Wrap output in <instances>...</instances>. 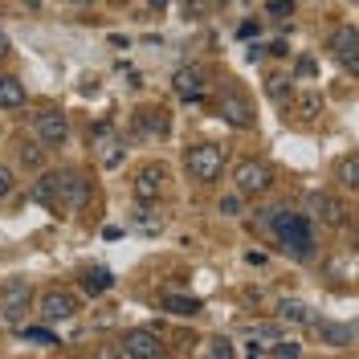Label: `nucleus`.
<instances>
[{
    "label": "nucleus",
    "mask_w": 359,
    "mask_h": 359,
    "mask_svg": "<svg viewBox=\"0 0 359 359\" xmlns=\"http://www.w3.org/2000/svg\"><path fill=\"white\" fill-rule=\"evenodd\" d=\"M8 192H13V172H8V168H0V201H4Z\"/></svg>",
    "instance_id": "nucleus-29"
},
{
    "label": "nucleus",
    "mask_w": 359,
    "mask_h": 359,
    "mask_svg": "<svg viewBox=\"0 0 359 359\" xmlns=\"http://www.w3.org/2000/svg\"><path fill=\"white\" fill-rule=\"evenodd\" d=\"M53 196H57V188H53V176H41L33 184V201L45 204V208H53Z\"/></svg>",
    "instance_id": "nucleus-21"
},
{
    "label": "nucleus",
    "mask_w": 359,
    "mask_h": 359,
    "mask_svg": "<svg viewBox=\"0 0 359 359\" xmlns=\"http://www.w3.org/2000/svg\"><path fill=\"white\" fill-rule=\"evenodd\" d=\"M253 335H257V339H266V347H269V343H273V339H278V327H273V323H266V327H257V331H253Z\"/></svg>",
    "instance_id": "nucleus-30"
},
{
    "label": "nucleus",
    "mask_w": 359,
    "mask_h": 359,
    "mask_svg": "<svg viewBox=\"0 0 359 359\" xmlns=\"http://www.w3.org/2000/svg\"><path fill=\"white\" fill-rule=\"evenodd\" d=\"M41 147H25V163H29V168H41Z\"/></svg>",
    "instance_id": "nucleus-31"
},
{
    "label": "nucleus",
    "mask_w": 359,
    "mask_h": 359,
    "mask_svg": "<svg viewBox=\"0 0 359 359\" xmlns=\"http://www.w3.org/2000/svg\"><path fill=\"white\" fill-rule=\"evenodd\" d=\"M41 314L49 318V323L74 318V314H78V298H74L69 290H57V286H53V290H45V294H41Z\"/></svg>",
    "instance_id": "nucleus-8"
},
{
    "label": "nucleus",
    "mask_w": 359,
    "mask_h": 359,
    "mask_svg": "<svg viewBox=\"0 0 359 359\" xmlns=\"http://www.w3.org/2000/svg\"><path fill=\"white\" fill-rule=\"evenodd\" d=\"M184 4H188V13H196V0H184Z\"/></svg>",
    "instance_id": "nucleus-35"
},
{
    "label": "nucleus",
    "mask_w": 359,
    "mask_h": 359,
    "mask_svg": "<svg viewBox=\"0 0 359 359\" xmlns=\"http://www.w3.org/2000/svg\"><path fill=\"white\" fill-rule=\"evenodd\" d=\"M233 180H237V192H241V196H262L269 188V168L262 159H245Z\"/></svg>",
    "instance_id": "nucleus-5"
},
{
    "label": "nucleus",
    "mask_w": 359,
    "mask_h": 359,
    "mask_svg": "<svg viewBox=\"0 0 359 359\" xmlns=\"http://www.w3.org/2000/svg\"><path fill=\"white\" fill-rule=\"evenodd\" d=\"M269 98L286 102V98H290V82H286V78H269Z\"/></svg>",
    "instance_id": "nucleus-26"
},
{
    "label": "nucleus",
    "mask_w": 359,
    "mask_h": 359,
    "mask_svg": "<svg viewBox=\"0 0 359 359\" xmlns=\"http://www.w3.org/2000/svg\"><path fill=\"white\" fill-rule=\"evenodd\" d=\"M323 339L335 343V347H347V343H355V327H347V323H323Z\"/></svg>",
    "instance_id": "nucleus-17"
},
{
    "label": "nucleus",
    "mask_w": 359,
    "mask_h": 359,
    "mask_svg": "<svg viewBox=\"0 0 359 359\" xmlns=\"http://www.w3.org/2000/svg\"><path fill=\"white\" fill-rule=\"evenodd\" d=\"M331 53H335V62H343V69L355 78L359 74V33H355V25H339L335 33H331Z\"/></svg>",
    "instance_id": "nucleus-4"
},
{
    "label": "nucleus",
    "mask_w": 359,
    "mask_h": 359,
    "mask_svg": "<svg viewBox=\"0 0 359 359\" xmlns=\"http://www.w3.org/2000/svg\"><path fill=\"white\" fill-rule=\"evenodd\" d=\"M208 351H212L217 359H229V355H233V343H229V339H212V347H208Z\"/></svg>",
    "instance_id": "nucleus-27"
},
{
    "label": "nucleus",
    "mask_w": 359,
    "mask_h": 359,
    "mask_svg": "<svg viewBox=\"0 0 359 359\" xmlns=\"http://www.w3.org/2000/svg\"><path fill=\"white\" fill-rule=\"evenodd\" d=\"M69 4H90V0H69Z\"/></svg>",
    "instance_id": "nucleus-36"
},
{
    "label": "nucleus",
    "mask_w": 359,
    "mask_h": 359,
    "mask_svg": "<svg viewBox=\"0 0 359 359\" xmlns=\"http://www.w3.org/2000/svg\"><path fill=\"white\" fill-rule=\"evenodd\" d=\"M33 127H37V139H41L45 147H62L66 143V135H69V123H66V114L62 111H45L33 118Z\"/></svg>",
    "instance_id": "nucleus-7"
},
{
    "label": "nucleus",
    "mask_w": 359,
    "mask_h": 359,
    "mask_svg": "<svg viewBox=\"0 0 359 359\" xmlns=\"http://www.w3.org/2000/svg\"><path fill=\"white\" fill-rule=\"evenodd\" d=\"M294 114H298V118H318V114H323V98H318V94H298V98H294Z\"/></svg>",
    "instance_id": "nucleus-19"
},
{
    "label": "nucleus",
    "mask_w": 359,
    "mask_h": 359,
    "mask_svg": "<svg viewBox=\"0 0 359 359\" xmlns=\"http://www.w3.org/2000/svg\"><path fill=\"white\" fill-rule=\"evenodd\" d=\"M184 168H188V176L196 180V184H212V180L221 176L224 156H221L217 143H192V147L184 151Z\"/></svg>",
    "instance_id": "nucleus-2"
},
{
    "label": "nucleus",
    "mask_w": 359,
    "mask_h": 359,
    "mask_svg": "<svg viewBox=\"0 0 359 359\" xmlns=\"http://www.w3.org/2000/svg\"><path fill=\"white\" fill-rule=\"evenodd\" d=\"M0 107H4V111L25 107V86L17 78H8V74H0Z\"/></svg>",
    "instance_id": "nucleus-16"
},
{
    "label": "nucleus",
    "mask_w": 359,
    "mask_h": 359,
    "mask_svg": "<svg viewBox=\"0 0 359 359\" xmlns=\"http://www.w3.org/2000/svg\"><path fill=\"white\" fill-rule=\"evenodd\" d=\"M159 302H163V311H168V314H180V318H192V314H201V302H196V298L176 294V290H163V294H159Z\"/></svg>",
    "instance_id": "nucleus-12"
},
{
    "label": "nucleus",
    "mask_w": 359,
    "mask_h": 359,
    "mask_svg": "<svg viewBox=\"0 0 359 359\" xmlns=\"http://www.w3.org/2000/svg\"><path fill=\"white\" fill-rule=\"evenodd\" d=\"M339 180H343V188H359V159L355 156L339 159Z\"/></svg>",
    "instance_id": "nucleus-20"
},
{
    "label": "nucleus",
    "mask_w": 359,
    "mask_h": 359,
    "mask_svg": "<svg viewBox=\"0 0 359 359\" xmlns=\"http://www.w3.org/2000/svg\"><path fill=\"white\" fill-rule=\"evenodd\" d=\"M266 355H278V359H294V355H302V347L298 343H286V339H273L266 347Z\"/></svg>",
    "instance_id": "nucleus-22"
},
{
    "label": "nucleus",
    "mask_w": 359,
    "mask_h": 359,
    "mask_svg": "<svg viewBox=\"0 0 359 359\" xmlns=\"http://www.w3.org/2000/svg\"><path fill=\"white\" fill-rule=\"evenodd\" d=\"M306 208H311L318 221H327V224H339V221H343V208H339V201L323 196V192H314L311 201H306Z\"/></svg>",
    "instance_id": "nucleus-13"
},
{
    "label": "nucleus",
    "mask_w": 359,
    "mask_h": 359,
    "mask_svg": "<svg viewBox=\"0 0 359 359\" xmlns=\"http://www.w3.org/2000/svg\"><path fill=\"white\" fill-rule=\"evenodd\" d=\"M172 86H176V94L184 98V102H196V98H204V69L201 66H184L176 69V78H172Z\"/></svg>",
    "instance_id": "nucleus-11"
},
{
    "label": "nucleus",
    "mask_w": 359,
    "mask_h": 359,
    "mask_svg": "<svg viewBox=\"0 0 359 359\" xmlns=\"http://www.w3.org/2000/svg\"><path fill=\"white\" fill-rule=\"evenodd\" d=\"M25 339H29V343H41V347H57V343H62V339L53 335V331H45V327H29Z\"/></svg>",
    "instance_id": "nucleus-24"
},
{
    "label": "nucleus",
    "mask_w": 359,
    "mask_h": 359,
    "mask_svg": "<svg viewBox=\"0 0 359 359\" xmlns=\"http://www.w3.org/2000/svg\"><path fill=\"white\" fill-rule=\"evenodd\" d=\"M266 13H269V17H278V21H286V17L294 13V4H290V0H269Z\"/></svg>",
    "instance_id": "nucleus-25"
},
{
    "label": "nucleus",
    "mask_w": 359,
    "mask_h": 359,
    "mask_svg": "<svg viewBox=\"0 0 359 359\" xmlns=\"http://www.w3.org/2000/svg\"><path fill=\"white\" fill-rule=\"evenodd\" d=\"M221 212H224V217H237V212H241V201H237V196H224Z\"/></svg>",
    "instance_id": "nucleus-28"
},
{
    "label": "nucleus",
    "mask_w": 359,
    "mask_h": 359,
    "mask_svg": "<svg viewBox=\"0 0 359 359\" xmlns=\"http://www.w3.org/2000/svg\"><path fill=\"white\" fill-rule=\"evenodd\" d=\"M262 224L278 233V241H282V249H286L290 257L306 262V257L314 253L311 221H306L302 212H294V208H269V212H262Z\"/></svg>",
    "instance_id": "nucleus-1"
},
{
    "label": "nucleus",
    "mask_w": 359,
    "mask_h": 359,
    "mask_svg": "<svg viewBox=\"0 0 359 359\" xmlns=\"http://www.w3.org/2000/svg\"><path fill=\"white\" fill-rule=\"evenodd\" d=\"M114 4H127V0H114Z\"/></svg>",
    "instance_id": "nucleus-37"
},
{
    "label": "nucleus",
    "mask_w": 359,
    "mask_h": 359,
    "mask_svg": "<svg viewBox=\"0 0 359 359\" xmlns=\"http://www.w3.org/2000/svg\"><path fill=\"white\" fill-rule=\"evenodd\" d=\"M111 286H114L111 269H102V266H86L82 269V290L86 294H107Z\"/></svg>",
    "instance_id": "nucleus-14"
},
{
    "label": "nucleus",
    "mask_w": 359,
    "mask_h": 359,
    "mask_svg": "<svg viewBox=\"0 0 359 359\" xmlns=\"http://www.w3.org/2000/svg\"><path fill=\"white\" fill-rule=\"evenodd\" d=\"M278 314H282L286 323H302V327H306V323H314L311 306H306V302H294V298H286V302L278 306Z\"/></svg>",
    "instance_id": "nucleus-18"
},
{
    "label": "nucleus",
    "mask_w": 359,
    "mask_h": 359,
    "mask_svg": "<svg viewBox=\"0 0 359 359\" xmlns=\"http://www.w3.org/2000/svg\"><path fill=\"white\" fill-rule=\"evenodd\" d=\"M147 4H151V8H168V4H172V0H147Z\"/></svg>",
    "instance_id": "nucleus-33"
},
{
    "label": "nucleus",
    "mask_w": 359,
    "mask_h": 359,
    "mask_svg": "<svg viewBox=\"0 0 359 359\" xmlns=\"http://www.w3.org/2000/svg\"><path fill=\"white\" fill-rule=\"evenodd\" d=\"M139 118H143V127H147V131L168 135V114H163V111H143Z\"/></svg>",
    "instance_id": "nucleus-23"
},
{
    "label": "nucleus",
    "mask_w": 359,
    "mask_h": 359,
    "mask_svg": "<svg viewBox=\"0 0 359 359\" xmlns=\"http://www.w3.org/2000/svg\"><path fill=\"white\" fill-rule=\"evenodd\" d=\"M118 159H123V147H118V143H111V151H107V168H114Z\"/></svg>",
    "instance_id": "nucleus-32"
},
{
    "label": "nucleus",
    "mask_w": 359,
    "mask_h": 359,
    "mask_svg": "<svg viewBox=\"0 0 359 359\" xmlns=\"http://www.w3.org/2000/svg\"><path fill=\"white\" fill-rule=\"evenodd\" d=\"M168 192V168L163 163H147L135 176V201H159Z\"/></svg>",
    "instance_id": "nucleus-6"
},
{
    "label": "nucleus",
    "mask_w": 359,
    "mask_h": 359,
    "mask_svg": "<svg viewBox=\"0 0 359 359\" xmlns=\"http://www.w3.org/2000/svg\"><path fill=\"white\" fill-rule=\"evenodd\" d=\"M123 355H135V359H159L163 355V343H159L156 331H131L123 339Z\"/></svg>",
    "instance_id": "nucleus-10"
},
{
    "label": "nucleus",
    "mask_w": 359,
    "mask_h": 359,
    "mask_svg": "<svg viewBox=\"0 0 359 359\" xmlns=\"http://www.w3.org/2000/svg\"><path fill=\"white\" fill-rule=\"evenodd\" d=\"M53 188H57V196H53V208H62V212H82L90 201V184L78 172H57L53 176Z\"/></svg>",
    "instance_id": "nucleus-3"
},
{
    "label": "nucleus",
    "mask_w": 359,
    "mask_h": 359,
    "mask_svg": "<svg viewBox=\"0 0 359 359\" xmlns=\"http://www.w3.org/2000/svg\"><path fill=\"white\" fill-rule=\"evenodd\" d=\"M4 53H8V37H4V33H0V57H4Z\"/></svg>",
    "instance_id": "nucleus-34"
},
{
    "label": "nucleus",
    "mask_w": 359,
    "mask_h": 359,
    "mask_svg": "<svg viewBox=\"0 0 359 359\" xmlns=\"http://www.w3.org/2000/svg\"><path fill=\"white\" fill-rule=\"evenodd\" d=\"M25 302H29V286H25V282H13L8 294H4V318L17 323V318L25 314Z\"/></svg>",
    "instance_id": "nucleus-15"
},
{
    "label": "nucleus",
    "mask_w": 359,
    "mask_h": 359,
    "mask_svg": "<svg viewBox=\"0 0 359 359\" xmlns=\"http://www.w3.org/2000/svg\"><path fill=\"white\" fill-rule=\"evenodd\" d=\"M217 111H221V118L229 123V127H249L253 123V107H249L245 94H221V102H217Z\"/></svg>",
    "instance_id": "nucleus-9"
}]
</instances>
